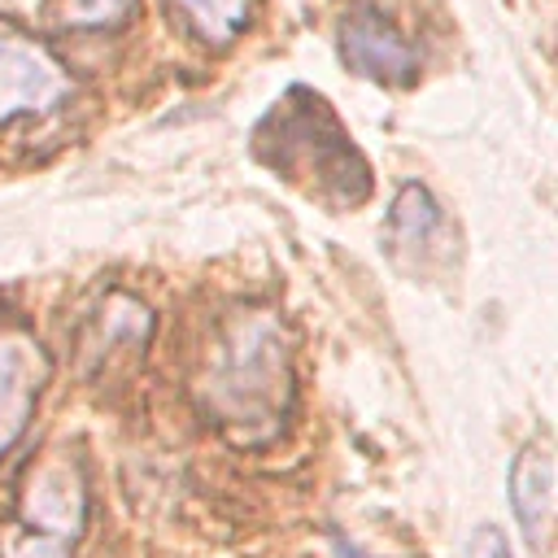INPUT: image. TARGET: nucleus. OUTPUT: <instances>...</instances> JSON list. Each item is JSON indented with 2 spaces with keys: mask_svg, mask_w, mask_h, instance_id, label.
<instances>
[{
  "mask_svg": "<svg viewBox=\"0 0 558 558\" xmlns=\"http://www.w3.org/2000/svg\"><path fill=\"white\" fill-rule=\"evenodd\" d=\"M74 92L65 65L35 35L0 22V126L17 118H44Z\"/></svg>",
  "mask_w": 558,
  "mask_h": 558,
  "instance_id": "4",
  "label": "nucleus"
},
{
  "mask_svg": "<svg viewBox=\"0 0 558 558\" xmlns=\"http://www.w3.org/2000/svg\"><path fill=\"white\" fill-rule=\"evenodd\" d=\"M148 336H153V314H148V305L135 301V296H126V292H109L105 305L87 318L78 349H83L87 362H100V357H109L113 349H140V353H144Z\"/></svg>",
  "mask_w": 558,
  "mask_h": 558,
  "instance_id": "8",
  "label": "nucleus"
},
{
  "mask_svg": "<svg viewBox=\"0 0 558 558\" xmlns=\"http://www.w3.org/2000/svg\"><path fill=\"white\" fill-rule=\"evenodd\" d=\"M205 418L231 445H266L292 414V353L275 310H235L196 379Z\"/></svg>",
  "mask_w": 558,
  "mask_h": 558,
  "instance_id": "1",
  "label": "nucleus"
},
{
  "mask_svg": "<svg viewBox=\"0 0 558 558\" xmlns=\"http://www.w3.org/2000/svg\"><path fill=\"white\" fill-rule=\"evenodd\" d=\"M510 506L514 519L536 554H549V532H554V453L545 440H532L519 449L510 466Z\"/></svg>",
  "mask_w": 558,
  "mask_h": 558,
  "instance_id": "7",
  "label": "nucleus"
},
{
  "mask_svg": "<svg viewBox=\"0 0 558 558\" xmlns=\"http://www.w3.org/2000/svg\"><path fill=\"white\" fill-rule=\"evenodd\" d=\"M475 545H480V558H510V549H506L501 532H493V527H484V532L475 536Z\"/></svg>",
  "mask_w": 558,
  "mask_h": 558,
  "instance_id": "12",
  "label": "nucleus"
},
{
  "mask_svg": "<svg viewBox=\"0 0 558 558\" xmlns=\"http://www.w3.org/2000/svg\"><path fill=\"white\" fill-rule=\"evenodd\" d=\"M48 375V349L22 327H0V458L22 440Z\"/></svg>",
  "mask_w": 558,
  "mask_h": 558,
  "instance_id": "5",
  "label": "nucleus"
},
{
  "mask_svg": "<svg viewBox=\"0 0 558 558\" xmlns=\"http://www.w3.org/2000/svg\"><path fill=\"white\" fill-rule=\"evenodd\" d=\"M340 57H344V65L353 74L388 83V87H405L418 74V57L405 44V35H397V26L384 13H375L371 4L344 13V22H340Z\"/></svg>",
  "mask_w": 558,
  "mask_h": 558,
  "instance_id": "6",
  "label": "nucleus"
},
{
  "mask_svg": "<svg viewBox=\"0 0 558 558\" xmlns=\"http://www.w3.org/2000/svg\"><path fill=\"white\" fill-rule=\"evenodd\" d=\"M87 527V475L70 449L39 453L13 501V519L0 527V558H74Z\"/></svg>",
  "mask_w": 558,
  "mask_h": 558,
  "instance_id": "3",
  "label": "nucleus"
},
{
  "mask_svg": "<svg viewBox=\"0 0 558 558\" xmlns=\"http://www.w3.org/2000/svg\"><path fill=\"white\" fill-rule=\"evenodd\" d=\"M445 231V218H440V205L432 201V192L423 183H405L392 201V214H388V244L392 253H427L432 240Z\"/></svg>",
  "mask_w": 558,
  "mask_h": 558,
  "instance_id": "9",
  "label": "nucleus"
},
{
  "mask_svg": "<svg viewBox=\"0 0 558 558\" xmlns=\"http://www.w3.org/2000/svg\"><path fill=\"white\" fill-rule=\"evenodd\" d=\"M135 9L140 0H52V22L61 31H118Z\"/></svg>",
  "mask_w": 558,
  "mask_h": 558,
  "instance_id": "11",
  "label": "nucleus"
},
{
  "mask_svg": "<svg viewBox=\"0 0 558 558\" xmlns=\"http://www.w3.org/2000/svg\"><path fill=\"white\" fill-rule=\"evenodd\" d=\"M253 153L305 196L349 209L371 196V166L336 122L327 100L310 87H292L253 131Z\"/></svg>",
  "mask_w": 558,
  "mask_h": 558,
  "instance_id": "2",
  "label": "nucleus"
},
{
  "mask_svg": "<svg viewBox=\"0 0 558 558\" xmlns=\"http://www.w3.org/2000/svg\"><path fill=\"white\" fill-rule=\"evenodd\" d=\"M170 13L183 22V31L209 48H227L253 13V0H170Z\"/></svg>",
  "mask_w": 558,
  "mask_h": 558,
  "instance_id": "10",
  "label": "nucleus"
}]
</instances>
